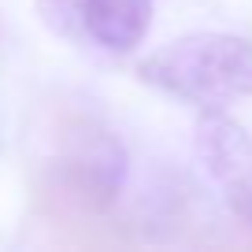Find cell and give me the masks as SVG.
I'll use <instances>...</instances> for the list:
<instances>
[{
	"instance_id": "6da1fadb",
	"label": "cell",
	"mask_w": 252,
	"mask_h": 252,
	"mask_svg": "<svg viewBox=\"0 0 252 252\" xmlns=\"http://www.w3.org/2000/svg\"><path fill=\"white\" fill-rule=\"evenodd\" d=\"M145 86L193 108H226L252 96V41L241 33L197 30L159 45L137 63Z\"/></svg>"
},
{
	"instance_id": "7a4b0ae2",
	"label": "cell",
	"mask_w": 252,
	"mask_h": 252,
	"mask_svg": "<svg viewBox=\"0 0 252 252\" xmlns=\"http://www.w3.org/2000/svg\"><path fill=\"white\" fill-rule=\"evenodd\" d=\"M126 178V149L93 119H74L60 137V156L37 189V204L63 226H89L111 204Z\"/></svg>"
},
{
	"instance_id": "3957f363",
	"label": "cell",
	"mask_w": 252,
	"mask_h": 252,
	"mask_svg": "<svg viewBox=\"0 0 252 252\" xmlns=\"http://www.w3.org/2000/svg\"><path fill=\"white\" fill-rule=\"evenodd\" d=\"M197 156L222 186L252 174V137L222 108H204L197 119Z\"/></svg>"
},
{
	"instance_id": "277c9868",
	"label": "cell",
	"mask_w": 252,
	"mask_h": 252,
	"mask_svg": "<svg viewBox=\"0 0 252 252\" xmlns=\"http://www.w3.org/2000/svg\"><path fill=\"white\" fill-rule=\"evenodd\" d=\"M89 37L108 52H134L152 23V0H86Z\"/></svg>"
},
{
	"instance_id": "5b68a950",
	"label": "cell",
	"mask_w": 252,
	"mask_h": 252,
	"mask_svg": "<svg viewBox=\"0 0 252 252\" xmlns=\"http://www.w3.org/2000/svg\"><path fill=\"white\" fill-rule=\"evenodd\" d=\"M37 15L60 37H89L86 0H37Z\"/></svg>"
},
{
	"instance_id": "8992f818",
	"label": "cell",
	"mask_w": 252,
	"mask_h": 252,
	"mask_svg": "<svg viewBox=\"0 0 252 252\" xmlns=\"http://www.w3.org/2000/svg\"><path fill=\"white\" fill-rule=\"evenodd\" d=\"M226 200H230V212L241 219L245 230H252V174L249 178H237L226 186Z\"/></svg>"
}]
</instances>
